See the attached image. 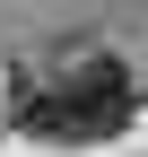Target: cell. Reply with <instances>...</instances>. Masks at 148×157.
I'll return each instance as SVG.
<instances>
[{
	"instance_id": "6da1fadb",
	"label": "cell",
	"mask_w": 148,
	"mask_h": 157,
	"mask_svg": "<svg viewBox=\"0 0 148 157\" xmlns=\"http://www.w3.org/2000/svg\"><path fill=\"white\" fill-rule=\"evenodd\" d=\"M139 105V78L113 61V52H79L52 87H26L17 96V122L35 140H113Z\"/></svg>"
}]
</instances>
